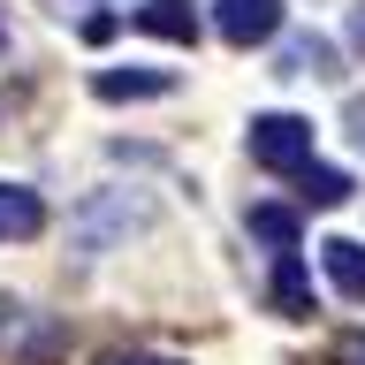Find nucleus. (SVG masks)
Wrapping results in <instances>:
<instances>
[{"label": "nucleus", "mask_w": 365, "mask_h": 365, "mask_svg": "<svg viewBox=\"0 0 365 365\" xmlns=\"http://www.w3.org/2000/svg\"><path fill=\"white\" fill-rule=\"evenodd\" d=\"M130 23L153 31V38H175V46L198 38V8H190V0H145V8H130Z\"/></svg>", "instance_id": "obj_8"}, {"label": "nucleus", "mask_w": 365, "mask_h": 365, "mask_svg": "<svg viewBox=\"0 0 365 365\" xmlns=\"http://www.w3.org/2000/svg\"><path fill=\"white\" fill-rule=\"evenodd\" d=\"M350 365H365V342H350Z\"/></svg>", "instance_id": "obj_15"}, {"label": "nucleus", "mask_w": 365, "mask_h": 365, "mask_svg": "<svg viewBox=\"0 0 365 365\" xmlns=\"http://www.w3.org/2000/svg\"><path fill=\"white\" fill-rule=\"evenodd\" d=\"M350 46H365V8H350Z\"/></svg>", "instance_id": "obj_13"}, {"label": "nucleus", "mask_w": 365, "mask_h": 365, "mask_svg": "<svg viewBox=\"0 0 365 365\" xmlns=\"http://www.w3.org/2000/svg\"><path fill=\"white\" fill-rule=\"evenodd\" d=\"M319 267H327V282H335L350 304H365V244H350V236H327V244H319Z\"/></svg>", "instance_id": "obj_9"}, {"label": "nucleus", "mask_w": 365, "mask_h": 365, "mask_svg": "<svg viewBox=\"0 0 365 365\" xmlns=\"http://www.w3.org/2000/svg\"><path fill=\"white\" fill-rule=\"evenodd\" d=\"M53 8H61V16H68V8H99V0H53Z\"/></svg>", "instance_id": "obj_14"}, {"label": "nucleus", "mask_w": 365, "mask_h": 365, "mask_svg": "<svg viewBox=\"0 0 365 365\" xmlns=\"http://www.w3.org/2000/svg\"><path fill=\"white\" fill-rule=\"evenodd\" d=\"M91 91H99L107 107H122V99H168V91H175V68H99Z\"/></svg>", "instance_id": "obj_4"}, {"label": "nucleus", "mask_w": 365, "mask_h": 365, "mask_svg": "<svg viewBox=\"0 0 365 365\" xmlns=\"http://www.w3.org/2000/svg\"><path fill=\"white\" fill-rule=\"evenodd\" d=\"M274 76H319V84H335V76H342L335 38H319V31H289V38L274 46Z\"/></svg>", "instance_id": "obj_3"}, {"label": "nucleus", "mask_w": 365, "mask_h": 365, "mask_svg": "<svg viewBox=\"0 0 365 365\" xmlns=\"http://www.w3.org/2000/svg\"><path fill=\"white\" fill-rule=\"evenodd\" d=\"M213 31L251 53V46L282 38V0H213Z\"/></svg>", "instance_id": "obj_2"}, {"label": "nucleus", "mask_w": 365, "mask_h": 365, "mask_svg": "<svg viewBox=\"0 0 365 365\" xmlns=\"http://www.w3.org/2000/svg\"><path fill=\"white\" fill-rule=\"evenodd\" d=\"M99 365H175V358H153V350H122V358H99Z\"/></svg>", "instance_id": "obj_12"}, {"label": "nucleus", "mask_w": 365, "mask_h": 365, "mask_svg": "<svg viewBox=\"0 0 365 365\" xmlns=\"http://www.w3.org/2000/svg\"><path fill=\"white\" fill-rule=\"evenodd\" d=\"M297 198L327 213V205L350 198V175H342V168H319V160H304V168H297Z\"/></svg>", "instance_id": "obj_10"}, {"label": "nucleus", "mask_w": 365, "mask_h": 365, "mask_svg": "<svg viewBox=\"0 0 365 365\" xmlns=\"http://www.w3.org/2000/svg\"><path fill=\"white\" fill-rule=\"evenodd\" d=\"M46 228V198L31 182H0V244H31Z\"/></svg>", "instance_id": "obj_5"}, {"label": "nucleus", "mask_w": 365, "mask_h": 365, "mask_svg": "<svg viewBox=\"0 0 365 365\" xmlns=\"http://www.w3.org/2000/svg\"><path fill=\"white\" fill-rule=\"evenodd\" d=\"M267 297H274V312H282V319H304V312H312V282H304V259H297V251H274Z\"/></svg>", "instance_id": "obj_7"}, {"label": "nucleus", "mask_w": 365, "mask_h": 365, "mask_svg": "<svg viewBox=\"0 0 365 365\" xmlns=\"http://www.w3.org/2000/svg\"><path fill=\"white\" fill-rule=\"evenodd\" d=\"M244 145H251V160H259V168L297 175V168L312 160V122H304V114H251Z\"/></svg>", "instance_id": "obj_1"}, {"label": "nucleus", "mask_w": 365, "mask_h": 365, "mask_svg": "<svg viewBox=\"0 0 365 365\" xmlns=\"http://www.w3.org/2000/svg\"><path fill=\"white\" fill-rule=\"evenodd\" d=\"M251 236L267 251H297V213L289 205H251Z\"/></svg>", "instance_id": "obj_11"}, {"label": "nucleus", "mask_w": 365, "mask_h": 365, "mask_svg": "<svg viewBox=\"0 0 365 365\" xmlns=\"http://www.w3.org/2000/svg\"><path fill=\"white\" fill-rule=\"evenodd\" d=\"M0 46H8V31H0Z\"/></svg>", "instance_id": "obj_16"}, {"label": "nucleus", "mask_w": 365, "mask_h": 365, "mask_svg": "<svg viewBox=\"0 0 365 365\" xmlns=\"http://www.w3.org/2000/svg\"><path fill=\"white\" fill-rule=\"evenodd\" d=\"M145 213H153L145 198H107V205H91V213H84V228H76V244H84V251H107L114 236H122V228H137Z\"/></svg>", "instance_id": "obj_6"}]
</instances>
